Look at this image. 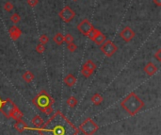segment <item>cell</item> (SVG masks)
<instances>
[{"label": "cell", "instance_id": "1", "mask_svg": "<svg viewBox=\"0 0 161 135\" xmlns=\"http://www.w3.org/2000/svg\"><path fill=\"white\" fill-rule=\"evenodd\" d=\"M76 130L61 114H56L43 129V135H74Z\"/></svg>", "mask_w": 161, "mask_h": 135}, {"label": "cell", "instance_id": "2", "mask_svg": "<svg viewBox=\"0 0 161 135\" xmlns=\"http://www.w3.org/2000/svg\"><path fill=\"white\" fill-rule=\"evenodd\" d=\"M121 106L130 115H136L144 107V102L135 93H130L121 102Z\"/></svg>", "mask_w": 161, "mask_h": 135}, {"label": "cell", "instance_id": "3", "mask_svg": "<svg viewBox=\"0 0 161 135\" xmlns=\"http://www.w3.org/2000/svg\"><path fill=\"white\" fill-rule=\"evenodd\" d=\"M32 102L38 108L43 109L44 107L51 106L52 103H53V100H52V98L48 96V93L45 91H42L35 98H33Z\"/></svg>", "mask_w": 161, "mask_h": 135}, {"label": "cell", "instance_id": "4", "mask_svg": "<svg viewBox=\"0 0 161 135\" xmlns=\"http://www.w3.org/2000/svg\"><path fill=\"white\" fill-rule=\"evenodd\" d=\"M80 129L85 135H93L98 130V126L92 119L88 118L81 124Z\"/></svg>", "mask_w": 161, "mask_h": 135}, {"label": "cell", "instance_id": "5", "mask_svg": "<svg viewBox=\"0 0 161 135\" xmlns=\"http://www.w3.org/2000/svg\"><path fill=\"white\" fill-rule=\"evenodd\" d=\"M101 51L103 52V53L107 56V57L110 58L112 57L116 52L118 50V46H116V44L112 42L110 40H107L106 42L104 44H101V47H100Z\"/></svg>", "mask_w": 161, "mask_h": 135}, {"label": "cell", "instance_id": "6", "mask_svg": "<svg viewBox=\"0 0 161 135\" xmlns=\"http://www.w3.org/2000/svg\"><path fill=\"white\" fill-rule=\"evenodd\" d=\"M59 18L65 23H70L71 21H73L76 17V12L74 10L69 6H65L58 13Z\"/></svg>", "mask_w": 161, "mask_h": 135}, {"label": "cell", "instance_id": "7", "mask_svg": "<svg viewBox=\"0 0 161 135\" xmlns=\"http://www.w3.org/2000/svg\"><path fill=\"white\" fill-rule=\"evenodd\" d=\"M76 28L79 30L82 34L85 35V36H87L89 32H91L93 28H94V27L92 26V24L89 22L88 19H84V20H82L79 24L77 25V27Z\"/></svg>", "mask_w": 161, "mask_h": 135}, {"label": "cell", "instance_id": "8", "mask_svg": "<svg viewBox=\"0 0 161 135\" xmlns=\"http://www.w3.org/2000/svg\"><path fill=\"white\" fill-rule=\"evenodd\" d=\"M136 36V33L130 27H125L122 28V30L120 32V37L122 38V41H125V43L131 42Z\"/></svg>", "mask_w": 161, "mask_h": 135}, {"label": "cell", "instance_id": "9", "mask_svg": "<svg viewBox=\"0 0 161 135\" xmlns=\"http://www.w3.org/2000/svg\"><path fill=\"white\" fill-rule=\"evenodd\" d=\"M15 108H16V106L14 105V103L12 102V100L7 99L5 101H3L1 111H2L3 114H4L5 116H7V117H10V115H12V111H14V109Z\"/></svg>", "mask_w": 161, "mask_h": 135}, {"label": "cell", "instance_id": "10", "mask_svg": "<svg viewBox=\"0 0 161 135\" xmlns=\"http://www.w3.org/2000/svg\"><path fill=\"white\" fill-rule=\"evenodd\" d=\"M9 34L10 36V38L13 41H16L17 39H19L21 37L22 30L18 27H16V26H12V27H10L9 29Z\"/></svg>", "mask_w": 161, "mask_h": 135}, {"label": "cell", "instance_id": "11", "mask_svg": "<svg viewBox=\"0 0 161 135\" xmlns=\"http://www.w3.org/2000/svg\"><path fill=\"white\" fill-rule=\"evenodd\" d=\"M157 70H158V68L151 62H148L144 67V72L147 74L148 76H153V75L157 72Z\"/></svg>", "mask_w": 161, "mask_h": 135}, {"label": "cell", "instance_id": "12", "mask_svg": "<svg viewBox=\"0 0 161 135\" xmlns=\"http://www.w3.org/2000/svg\"><path fill=\"white\" fill-rule=\"evenodd\" d=\"M64 83L68 86V87H73V86L76 83V78L72 74H69L64 78Z\"/></svg>", "mask_w": 161, "mask_h": 135}, {"label": "cell", "instance_id": "13", "mask_svg": "<svg viewBox=\"0 0 161 135\" xmlns=\"http://www.w3.org/2000/svg\"><path fill=\"white\" fill-rule=\"evenodd\" d=\"M93 42H94L96 44H98V46H101L102 44H104L105 42L107 41V37L105 34H103L102 32H101V30L97 33V35L93 38Z\"/></svg>", "mask_w": 161, "mask_h": 135}, {"label": "cell", "instance_id": "14", "mask_svg": "<svg viewBox=\"0 0 161 135\" xmlns=\"http://www.w3.org/2000/svg\"><path fill=\"white\" fill-rule=\"evenodd\" d=\"M35 78V76L34 74L31 73L30 71H27L24 75H23V80L25 81V82H28V83H30L33 80H34Z\"/></svg>", "mask_w": 161, "mask_h": 135}, {"label": "cell", "instance_id": "15", "mask_svg": "<svg viewBox=\"0 0 161 135\" xmlns=\"http://www.w3.org/2000/svg\"><path fill=\"white\" fill-rule=\"evenodd\" d=\"M53 41L58 44V46H61L63 42H64V36H63L61 32H58L57 34L54 36Z\"/></svg>", "mask_w": 161, "mask_h": 135}, {"label": "cell", "instance_id": "16", "mask_svg": "<svg viewBox=\"0 0 161 135\" xmlns=\"http://www.w3.org/2000/svg\"><path fill=\"white\" fill-rule=\"evenodd\" d=\"M92 102L94 105H100L103 102V96L100 93H95L92 96Z\"/></svg>", "mask_w": 161, "mask_h": 135}, {"label": "cell", "instance_id": "17", "mask_svg": "<svg viewBox=\"0 0 161 135\" xmlns=\"http://www.w3.org/2000/svg\"><path fill=\"white\" fill-rule=\"evenodd\" d=\"M83 66L86 67V68H88L89 70H91L92 72H94V71L96 70V68H97L96 64L92 61V60H88V61L84 63Z\"/></svg>", "mask_w": 161, "mask_h": 135}, {"label": "cell", "instance_id": "18", "mask_svg": "<svg viewBox=\"0 0 161 135\" xmlns=\"http://www.w3.org/2000/svg\"><path fill=\"white\" fill-rule=\"evenodd\" d=\"M14 127H15V129L18 130V131H23L25 129V127H27V125H25V123L24 121H22V120H16V123H15V125H14Z\"/></svg>", "mask_w": 161, "mask_h": 135}, {"label": "cell", "instance_id": "19", "mask_svg": "<svg viewBox=\"0 0 161 135\" xmlns=\"http://www.w3.org/2000/svg\"><path fill=\"white\" fill-rule=\"evenodd\" d=\"M22 116H23V114H22V112L19 111V109L16 107L15 109H14V111H12L10 117H12L13 119H15V120H20L22 118Z\"/></svg>", "mask_w": 161, "mask_h": 135}, {"label": "cell", "instance_id": "20", "mask_svg": "<svg viewBox=\"0 0 161 135\" xmlns=\"http://www.w3.org/2000/svg\"><path fill=\"white\" fill-rule=\"evenodd\" d=\"M32 123H33V125H34L35 127H40L41 126L43 125V119L41 118V116H39V115H36V116H34V117H33V119H32Z\"/></svg>", "mask_w": 161, "mask_h": 135}, {"label": "cell", "instance_id": "21", "mask_svg": "<svg viewBox=\"0 0 161 135\" xmlns=\"http://www.w3.org/2000/svg\"><path fill=\"white\" fill-rule=\"evenodd\" d=\"M67 104H68V106H70L71 108H74L76 106L77 100L74 96H70L69 98L67 99Z\"/></svg>", "mask_w": 161, "mask_h": 135}, {"label": "cell", "instance_id": "22", "mask_svg": "<svg viewBox=\"0 0 161 135\" xmlns=\"http://www.w3.org/2000/svg\"><path fill=\"white\" fill-rule=\"evenodd\" d=\"M10 21L12 22L13 24H18L20 23L21 21V15L19 13H13L12 16H10Z\"/></svg>", "mask_w": 161, "mask_h": 135}, {"label": "cell", "instance_id": "23", "mask_svg": "<svg viewBox=\"0 0 161 135\" xmlns=\"http://www.w3.org/2000/svg\"><path fill=\"white\" fill-rule=\"evenodd\" d=\"M81 73H82V75H83L85 78H89L92 75L93 72H92L91 70H89L88 68H86V67L83 66V67H82V69H81Z\"/></svg>", "mask_w": 161, "mask_h": 135}, {"label": "cell", "instance_id": "24", "mask_svg": "<svg viewBox=\"0 0 161 135\" xmlns=\"http://www.w3.org/2000/svg\"><path fill=\"white\" fill-rule=\"evenodd\" d=\"M13 9H14L13 4H12V3H10V1H7L5 4H4V10H6V12H10Z\"/></svg>", "mask_w": 161, "mask_h": 135}, {"label": "cell", "instance_id": "25", "mask_svg": "<svg viewBox=\"0 0 161 135\" xmlns=\"http://www.w3.org/2000/svg\"><path fill=\"white\" fill-rule=\"evenodd\" d=\"M39 41H40V44H46L48 42H49V38H48V36L46 34H43L39 37Z\"/></svg>", "mask_w": 161, "mask_h": 135}, {"label": "cell", "instance_id": "26", "mask_svg": "<svg viewBox=\"0 0 161 135\" xmlns=\"http://www.w3.org/2000/svg\"><path fill=\"white\" fill-rule=\"evenodd\" d=\"M74 36L71 35L70 33H68V34L64 35V42L67 43V44H69L71 43H74Z\"/></svg>", "mask_w": 161, "mask_h": 135}, {"label": "cell", "instance_id": "27", "mask_svg": "<svg viewBox=\"0 0 161 135\" xmlns=\"http://www.w3.org/2000/svg\"><path fill=\"white\" fill-rule=\"evenodd\" d=\"M36 51L38 52V53H40V54L43 53V52L45 51V47H44V44H39L38 46H36Z\"/></svg>", "mask_w": 161, "mask_h": 135}, {"label": "cell", "instance_id": "28", "mask_svg": "<svg viewBox=\"0 0 161 135\" xmlns=\"http://www.w3.org/2000/svg\"><path fill=\"white\" fill-rule=\"evenodd\" d=\"M67 48H68V50L70 51V52H74L76 50V48H77V46H76V44H74V43H71V44H69L68 46H67Z\"/></svg>", "mask_w": 161, "mask_h": 135}, {"label": "cell", "instance_id": "29", "mask_svg": "<svg viewBox=\"0 0 161 135\" xmlns=\"http://www.w3.org/2000/svg\"><path fill=\"white\" fill-rule=\"evenodd\" d=\"M41 110H42L44 114H50L51 112H52V106H47V107H44V108H43V109H41Z\"/></svg>", "mask_w": 161, "mask_h": 135}, {"label": "cell", "instance_id": "30", "mask_svg": "<svg viewBox=\"0 0 161 135\" xmlns=\"http://www.w3.org/2000/svg\"><path fill=\"white\" fill-rule=\"evenodd\" d=\"M38 3H39V0H28V4L30 7H32V8L36 7L38 5Z\"/></svg>", "mask_w": 161, "mask_h": 135}, {"label": "cell", "instance_id": "31", "mask_svg": "<svg viewBox=\"0 0 161 135\" xmlns=\"http://www.w3.org/2000/svg\"><path fill=\"white\" fill-rule=\"evenodd\" d=\"M161 49H158L156 51V53L155 54V58H156L157 62H161Z\"/></svg>", "mask_w": 161, "mask_h": 135}, {"label": "cell", "instance_id": "32", "mask_svg": "<svg viewBox=\"0 0 161 135\" xmlns=\"http://www.w3.org/2000/svg\"><path fill=\"white\" fill-rule=\"evenodd\" d=\"M153 4H155L157 7H160L161 6V0H153Z\"/></svg>", "mask_w": 161, "mask_h": 135}, {"label": "cell", "instance_id": "33", "mask_svg": "<svg viewBox=\"0 0 161 135\" xmlns=\"http://www.w3.org/2000/svg\"><path fill=\"white\" fill-rule=\"evenodd\" d=\"M2 105H3V101H2V99H1V98H0V111H1Z\"/></svg>", "mask_w": 161, "mask_h": 135}, {"label": "cell", "instance_id": "34", "mask_svg": "<svg viewBox=\"0 0 161 135\" xmlns=\"http://www.w3.org/2000/svg\"><path fill=\"white\" fill-rule=\"evenodd\" d=\"M73 1H77V0H73Z\"/></svg>", "mask_w": 161, "mask_h": 135}]
</instances>
